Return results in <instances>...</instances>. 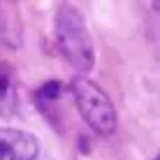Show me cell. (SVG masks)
<instances>
[{"mask_svg":"<svg viewBox=\"0 0 160 160\" xmlns=\"http://www.w3.org/2000/svg\"><path fill=\"white\" fill-rule=\"evenodd\" d=\"M70 91H72L79 114L93 128V132H98L102 137H112L118 118H116V109H114L107 93L95 81H91L88 77H81V74H77L70 81Z\"/></svg>","mask_w":160,"mask_h":160,"instance_id":"obj_2","label":"cell"},{"mask_svg":"<svg viewBox=\"0 0 160 160\" xmlns=\"http://www.w3.org/2000/svg\"><path fill=\"white\" fill-rule=\"evenodd\" d=\"M40 153L35 135L16 128H0V160H35Z\"/></svg>","mask_w":160,"mask_h":160,"instance_id":"obj_3","label":"cell"},{"mask_svg":"<svg viewBox=\"0 0 160 160\" xmlns=\"http://www.w3.org/2000/svg\"><path fill=\"white\" fill-rule=\"evenodd\" d=\"M56 42L63 58L84 77L95 63L93 40L86 21L74 5H60L56 9Z\"/></svg>","mask_w":160,"mask_h":160,"instance_id":"obj_1","label":"cell"},{"mask_svg":"<svg viewBox=\"0 0 160 160\" xmlns=\"http://www.w3.org/2000/svg\"><path fill=\"white\" fill-rule=\"evenodd\" d=\"M153 160H158V158H153Z\"/></svg>","mask_w":160,"mask_h":160,"instance_id":"obj_6","label":"cell"},{"mask_svg":"<svg viewBox=\"0 0 160 160\" xmlns=\"http://www.w3.org/2000/svg\"><path fill=\"white\" fill-rule=\"evenodd\" d=\"M58 95H60V81H56V79L44 81V84L37 88V93H35L37 102H56Z\"/></svg>","mask_w":160,"mask_h":160,"instance_id":"obj_4","label":"cell"},{"mask_svg":"<svg viewBox=\"0 0 160 160\" xmlns=\"http://www.w3.org/2000/svg\"><path fill=\"white\" fill-rule=\"evenodd\" d=\"M12 88H9V81L5 77H0V102H5V98H9Z\"/></svg>","mask_w":160,"mask_h":160,"instance_id":"obj_5","label":"cell"}]
</instances>
